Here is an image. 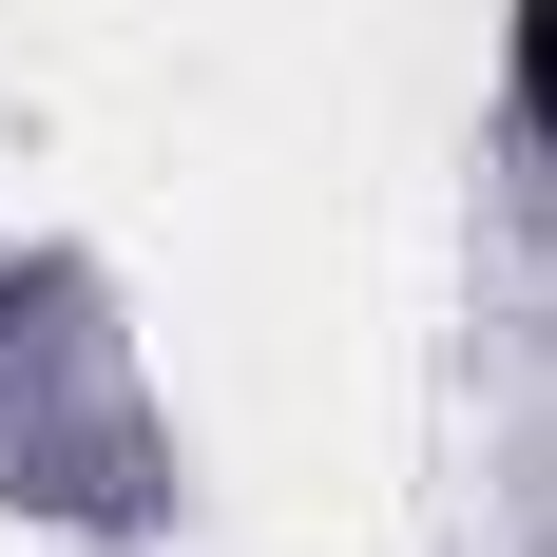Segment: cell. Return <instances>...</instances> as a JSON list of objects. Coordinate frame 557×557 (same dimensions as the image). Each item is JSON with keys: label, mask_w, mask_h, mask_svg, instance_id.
<instances>
[{"label": "cell", "mask_w": 557, "mask_h": 557, "mask_svg": "<svg viewBox=\"0 0 557 557\" xmlns=\"http://www.w3.org/2000/svg\"><path fill=\"white\" fill-rule=\"evenodd\" d=\"M500 77H519V154H557V0H519V58H500Z\"/></svg>", "instance_id": "cell-1"}]
</instances>
